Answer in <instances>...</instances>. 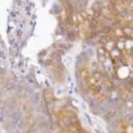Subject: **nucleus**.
Segmentation results:
<instances>
[{
  "label": "nucleus",
  "instance_id": "obj_1",
  "mask_svg": "<svg viewBox=\"0 0 133 133\" xmlns=\"http://www.w3.org/2000/svg\"><path fill=\"white\" fill-rule=\"evenodd\" d=\"M81 77L85 81L91 95L97 100H105L112 91V83L100 71H91L89 68L81 69Z\"/></svg>",
  "mask_w": 133,
  "mask_h": 133
},
{
  "label": "nucleus",
  "instance_id": "obj_2",
  "mask_svg": "<svg viewBox=\"0 0 133 133\" xmlns=\"http://www.w3.org/2000/svg\"><path fill=\"white\" fill-rule=\"evenodd\" d=\"M59 123L68 133H85L80 125L79 117L72 108H63L59 113Z\"/></svg>",
  "mask_w": 133,
  "mask_h": 133
},
{
  "label": "nucleus",
  "instance_id": "obj_3",
  "mask_svg": "<svg viewBox=\"0 0 133 133\" xmlns=\"http://www.w3.org/2000/svg\"><path fill=\"white\" fill-rule=\"evenodd\" d=\"M118 128H120V133H133V121L123 120Z\"/></svg>",
  "mask_w": 133,
  "mask_h": 133
}]
</instances>
